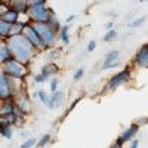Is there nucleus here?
Masks as SVG:
<instances>
[{
    "mask_svg": "<svg viewBox=\"0 0 148 148\" xmlns=\"http://www.w3.org/2000/svg\"><path fill=\"white\" fill-rule=\"evenodd\" d=\"M2 5H5V10L0 14V21H3V22H8V24H10V25H15V24H18L19 22V14L16 10H14L10 6H9V3L8 2H2Z\"/></svg>",
    "mask_w": 148,
    "mask_h": 148,
    "instance_id": "obj_10",
    "label": "nucleus"
},
{
    "mask_svg": "<svg viewBox=\"0 0 148 148\" xmlns=\"http://www.w3.org/2000/svg\"><path fill=\"white\" fill-rule=\"evenodd\" d=\"M64 101H65V93L62 90H58L55 93H51L49 101H47V104L45 107L49 108V110H55V108H59L61 105H62Z\"/></svg>",
    "mask_w": 148,
    "mask_h": 148,
    "instance_id": "obj_11",
    "label": "nucleus"
},
{
    "mask_svg": "<svg viewBox=\"0 0 148 148\" xmlns=\"http://www.w3.org/2000/svg\"><path fill=\"white\" fill-rule=\"evenodd\" d=\"M34 96H36L43 105H46L47 101H49V96H51V93L46 92V90H43V89H40V90H37V92L34 93Z\"/></svg>",
    "mask_w": 148,
    "mask_h": 148,
    "instance_id": "obj_19",
    "label": "nucleus"
},
{
    "mask_svg": "<svg viewBox=\"0 0 148 148\" xmlns=\"http://www.w3.org/2000/svg\"><path fill=\"white\" fill-rule=\"evenodd\" d=\"M58 40L62 45H68L70 43V25L68 24H64L61 31L58 33Z\"/></svg>",
    "mask_w": 148,
    "mask_h": 148,
    "instance_id": "obj_16",
    "label": "nucleus"
},
{
    "mask_svg": "<svg viewBox=\"0 0 148 148\" xmlns=\"http://www.w3.org/2000/svg\"><path fill=\"white\" fill-rule=\"evenodd\" d=\"M36 31L39 33V36L43 39V42L46 43L47 49L55 47L56 42H58V34L52 30V27L49 24H33Z\"/></svg>",
    "mask_w": 148,
    "mask_h": 148,
    "instance_id": "obj_7",
    "label": "nucleus"
},
{
    "mask_svg": "<svg viewBox=\"0 0 148 148\" xmlns=\"http://www.w3.org/2000/svg\"><path fill=\"white\" fill-rule=\"evenodd\" d=\"M116 61H120V51L113 49V51H108L105 53L102 64H111V62H116Z\"/></svg>",
    "mask_w": 148,
    "mask_h": 148,
    "instance_id": "obj_17",
    "label": "nucleus"
},
{
    "mask_svg": "<svg viewBox=\"0 0 148 148\" xmlns=\"http://www.w3.org/2000/svg\"><path fill=\"white\" fill-rule=\"evenodd\" d=\"M73 21H76V15H70V16H67V19H65V22L70 25V22H73Z\"/></svg>",
    "mask_w": 148,
    "mask_h": 148,
    "instance_id": "obj_29",
    "label": "nucleus"
},
{
    "mask_svg": "<svg viewBox=\"0 0 148 148\" xmlns=\"http://www.w3.org/2000/svg\"><path fill=\"white\" fill-rule=\"evenodd\" d=\"M49 82H51V93L58 92V90H59V89H58V88H59V80H58V77H52Z\"/></svg>",
    "mask_w": 148,
    "mask_h": 148,
    "instance_id": "obj_26",
    "label": "nucleus"
},
{
    "mask_svg": "<svg viewBox=\"0 0 148 148\" xmlns=\"http://www.w3.org/2000/svg\"><path fill=\"white\" fill-rule=\"evenodd\" d=\"M33 80H34V83H45V82H47V80H51L47 76H45L43 73H37V74H34L33 76Z\"/></svg>",
    "mask_w": 148,
    "mask_h": 148,
    "instance_id": "obj_22",
    "label": "nucleus"
},
{
    "mask_svg": "<svg viewBox=\"0 0 148 148\" xmlns=\"http://www.w3.org/2000/svg\"><path fill=\"white\" fill-rule=\"evenodd\" d=\"M12 59H15V58H14V55H12L8 43L2 42V46H0V62H2V65H5V64L10 62Z\"/></svg>",
    "mask_w": 148,
    "mask_h": 148,
    "instance_id": "obj_15",
    "label": "nucleus"
},
{
    "mask_svg": "<svg viewBox=\"0 0 148 148\" xmlns=\"http://www.w3.org/2000/svg\"><path fill=\"white\" fill-rule=\"evenodd\" d=\"M12 130H14V123L8 119L0 120V133L5 139H12Z\"/></svg>",
    "mask_w": 148,
    "mask_h": 148,
    "instance_id": "obj_13",
    "label": "nucleus"
},
{
    "mask_svg": "<svg viewBox=\"0 0 148 148\" xmlns=\"http://www.w3.org/2000/svg\"><path fill=\"white\" fill-rule=\"evenodd\" d=\"M40 73H43L45 76H47L49 79H52V77H56V74L59 73V65L56 62H46L42 68H40Z\"/></svg>",
    "mask_w": 148,
    "mask_h": 148,
    "instance_id": "obj_14",
    "label": "nucleus"
},
{
    "mask_svg": "<svg viewBox=\"0 0 148 148\" xmlns=\"http://www.w3.org/2000/svg\"><path fill=\"white\" fill-rule=\"evenodd\" d=\"M132 79V71H130V67H125L121 71H119L117 74H114V76H111L105 84V89L104 92H108V90H116L119 89L120 86L126 84L129 80Z\"/></svg>",
    "mask_w": 148,
    "mask_h": 148,
    "instance_id": "obj_5",
    "label": "nucleus"
},
{
    "mask_svg": "<svg viewBox=\"0 0 148 148\" xmlns=\"http://www.w3.org/2000/svg\"><path fill=\"white\" fill-rule=\"evenodd\" d=\"M0 73L5 74V76H8V77H10L12 80L24 82L25 77H27V74H28V70H27V65L21 64L19 61H16V59H12L10 62L2 65V71Z\"/></svg>",
    "mask_w": 148,
    "mask_h": 148,
    "instance_id": "obj_3",
    "label": "nucleus"
},
{
    "mask_svg": "<svg viewBox=\"0 0 148 148\" xmlns=\"http://www.w3.org/2000/svg\"><path fill=\"white\" fill-rule=\"evenodd\" d=\"M83 76H84V68L80 67V68H77L76 71H74V74H73V80H74V82H79V80L83 79Z\"/></svg>",
    "mask_w": 148,
    "mask_h": 148,
    "instance_id": "obj_25",
    "label": "nucleus"
},
{
    "mask_svg": "<svg viewBox=\"0 0 148 148\" xmlns=\"http://www.w3.org/2000/svg\"><path fill=\"white\" fill-rule=\"evenodd\" d=\"M139 132V123H132V125H129L125 130H123L119 136L116 138V144L123 147L126 142H132L133 139H136V135Z\"/></svg>",
    "mask_w": 148,
    "mask_h": 148,
    "instance_id": "obj_8",
    "label": "nucleus"
},
{
    "mask_svg": "<svg viewBox=\"0 0 148 148\" xmlns=\"http://www.w3.org/2000/svg\"><path fill=\"white\" fill-rule=\"evenodd\" d=\"M37 142H39V141H37L36 138H33V136H31V138H28L27 141H24V142L21 144V147H19V148H33L34 145H37Z\"/></svg>",
    "mask_w": 148,
    "mask_h": 148,
    "instance_id": "obj_23",
    "label": "nucleus"
},
{
    "mask_svg": "<svg viewBox=\"0 0 148 148\" xmlns=\"http://www.w3.org/2000/svg\"><path fill=\"white\" fill-rule=\"evenodd\" d=\"M22 36L31 43V46L36 49V51H47V46L46 43L43 42V39L39 36V33L36 31L33 22H30L28 19L25 21V28H24V33Z\"/></svg>",
    "mask_w": 148,
    "mask_h": 148,
    "instance_id": "obj_6",
    "label": "nucleus"
},
{
    "mask_svg": "<svg viewBox=\"0 0 148 148\" xmlns=\"http://www.w3.org/2000/svg\"><path fill=\"white\" fill-rule=\"evenodd\" d=\"M8 3L14 10H16L19 15H27L28 14V9H30L28 0H14V2H8Z\"/></svg>",
    "mask_w": 148,
    "mask_h": 148,
    "instance_id": "obj_12",
    "label": "nucleus"
},
{
    "mask_svg": "<svg viewBox=\"0 0 148 148\" xmlns=\"http://www.w3.org/2000/svg\"><path fill=\"white\" fill-rule=\"evenodd\" d=\"M117 36H119V33H117V30H116V28L110 30V31H105V34H104V42H105V43L114 42V40L117 39Z\"/></svg>",
    "mask_w": 148,
    "mask_h": 148,
    "instance_id": "obj_20",
    "label": "nucleus"
},
{
    "mask_svg": "<svg viewBox=\"0 0 148 148\" xmlns=\"http://www.w3.org/2000/svg\"><path fill=\"white\" fill-rule=\"evenodd\" d=\"M95 49H96V42L95 40H89L88 42V45H86V52H93L95 51Z\"/></svg>",
    "mask_w": 148,
    "mask_h": 148,
    "instance_id": "obj_27",
    "label": "nucleus"
},
{
    "mask_svg": "<svg viewBox=\"0 0 148 148\" xmlns=\"http://www.w3.org/2000/svg\"><path fill=\"white\" fill-rule=\"evenodd\" d=\"M28 14H27V19L33 24H47L51 21L53 10L52 8L47 6L46 0H28Z\"/></svg>",
    "mask_w": 148,
    "mask_h": 148,
    "instance_id": "obj_2",
    "label": "nucleus"
},
{
    "mask_svg": "<svg viewBox=\"0 0 148 148\" xmlns=\"http://www.w3.org/2000/svg\"><path fill=\"white\" fill-rule=\"evenodd\" d=\"M52 141V136H51V133H45L43 136L39 139V142H37V147L39 148H43V147H46L49 142Z\"/></svg>",
    "mask_w": 148,
    "mask_h": 148,
    "instance_id": "obj_21",
    "label": "nucleus"
},
{
    "mask_svg": "<svg viewBox=\"0 0 148 148\" xmlns=\"http://www.w3.org/2000/svg\"><path fill=\"white\" fill-rule=\"evenodd\" d=\"M138 145H139V141H138V139H133V141L130 142V147H129V148H138Z\"/></svg>",
    "mask_w": 148,
    "mask_h": 148,
    "instance_id": "obj_28",
    "label": "nucleus"
},
{
    "mask_svg": "<svg viewBox=\"0 0 148 148\" xmlns=\"http://www.w3.org/2000/svg\"><path fill=\"white\" fill-rule=\"evenodd\" d=\"M110 148H123V147H120V145H117L116 142H113V144L110 145Z\"/></svg>",
    "mask_w": 148,
    "mask_h": 148,
    "instance_id": "obj_31",
    "label": "nucleus"
},
{
    "mask_svg": "<svg viewBox=\"0 0 148 148\" xmlns=\"http://www.w3.org/2000/svg\"><path fill=\"white\" fill-rule=\"evenodd\" d=\"M113 25H114L113 22H108L107 25H105V30H107V31H110V30H113Z\"/></svg>",
    "mask_w": 148,
    "mask_h": 148,
    "instance_id": "obj_30",
    "label": "nucleus"
},
{
    "mask_svg": "<svg viewBox=\"0 0 148 148\" xmlns=\"http://www.w3.org/2000/svg\"><path fill=\"white\" fill-rule=\"evenodd\" d=\"M47 24H49V25H51V27H52V30H53V31H55L56 34H58V33L61 31V28H62V24H61V21L58 19V16H56L55 14L52 15V18H51V21H49Z\"/></svg>",
    "mask_w": 148,
    "mask_h": 148,
    "instance_id": "obj_18",
    "label": "nucleus"
},
{
    "mask_svg": "<svg viewBox=\"0 0 148 148\" xmlns=\"http://www.w3.org/2000/svg\"><path fill=\"white\" fill-rule=\"evenodd\" d=\"M145 19H147V16H139V18H135V19L130 22V28H138V27H141L142 24L145 22Z\"/></svg>",
    "mask_w": 148,
    "mask_h": 148,
    "instance_id": "obj_24",
    "label": "nucleus"
},
{
    "mask_svg": "<svg viewBox=\"0 0 148 148\" xmlns=\"http://www.w3.org/2000/svg\"><path fill=\"white\" fill-rule=\"evenodd\" d=\"M132 64L138 68H148V43L142 45L135 53Z\"/></svg>",
    "mask_w": 148,
    "mask_h": 148,
    "instance_id": "obj_9",
    "label": "nucleus"
},
{
    "mask_svg": "<svg viewBox=\"0 0 148 148\" xmlns=\"http://www.w3.org/2000/svg\"><path fill=\"white\" fill-rule=\"evenodd\" d=\"M12 55L16 61H19L21 64L27 65L30 61L34 58L36 55V49L31 46V43L25 39L24 36H15V37H10V39L6 42Z\"/></svg>",
    "mask_w": 148,
    "mask_h": 148,
    "instance_id": "obj_1",
    "label": "nucleus"
},
{
    "mask_svg": "<svg viewBox=\"0 0 148 148\" xmlns=\"http://www.w3.org/2000/svg\"><path fill=\"white\" fill-rule=\"evenodd\" d=\"M16 80H12L10 77L5 76V74L0 73V99L2 102L5 101H14L18 96V93L21 92L15 84Z\"/></svg>",
    "mask_w": 148,
    "mask_h": 148,
    "instance_id": "obj_4",
    "label": "nucleus"
}]
</instances>
